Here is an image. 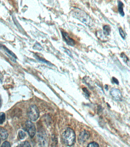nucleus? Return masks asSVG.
Instances as JSON below:
<instances>
[{
  "instance_id": "11",
  "label": "nucleus",
  "mask_w": 130,
  "mask_h": 147,
  "mask_svg": "<svg viewBox=\"0 0 130 147\" xmlns=\"http://www.w3.org/2000/svg\"><path fill=\"white\" fill-rule=\"evenodd\" d=\"M111 32V28L108 25H105L103 27V33L105 36L109 35Z\"/></svg>"
},
{
  "instance_id": "19",
  "label": "nucleus",
  "mask_w": 130,
  "mask_h": 147,
  "mask_svg": "<svg viewBox=\"0 0 130 147\" xmlns=\"http://www.w3.org/2000/svg\"><path fill=\"white\" fill-rule=\"evenodd\" d=\"M87 147H99V145L97 142H93L89 144Z\"/></svg>"
},
{
  "instance_id": "10",
  "label": "nucleus",
  "mask_w": 130,
  "mask_h": 147,
  "mask_svg": "<svg viewBox=\"0 0 130 147\" xmlns=\"http://www.w3.org/2000/svg\"><path fill=\"white\" fill-rule=\"evenodd\" d=\"M123 6L124 4L123 2L121 1H118V8L119 12L121 16L124 17L125 13H124V10H123Z\"/></svg>"
},
{
  "instance_id": "1",
  "label": "nucleus",
  "mask_w": 130,
  "mask_h": 147,
  "mask_svg": "<svg viewBox=\"0 0 130 147\" xmlns=\"http://www.w3.org/2000/svg\"><path fill=\"white\" fill-rule=\"evenodd\" d=\"M71 13L73 17L77 18L87 26H90L92 25V19L85 11L76 8L73 9Z\"/></svg>"
},
{
  "instance_id": "6",
  "label": "nucleus",
  "mask_w": 130,
  "mask_h": 147,
  "mask_svg": "<svg viewBox=\"0 0 130 147\" xmlns=\"http://www.w3.org/2000/svg\"><path fill=\"white\" fill-rule=\"evenodd\" d=\"M61 33L62 34L63 39L67 45L72 47L75 45L76 44L75 41L69 36V34L67 32L64 31H61Z\"/></svg>"
},
{
  "instance_id": "20",
  "label": "nucleus",
  "mask_w": 130,
  "mask_h": 147,
  "mask_svg": "<svg viewBox=\"0 0 130 147\" xmlns=\"http://www.w3.org/2000/svg\"><path fill=\"white\" fill-rule=\"evenodd\" d=\"M1 147H11V146L9 142L5 141L3 142Z\"/></svg>"
},
{
  "instance_id": "14",
  "label": "nucleus",
  "mask_w": 130,
  "mask_h": 147,
  "mask_svg": "<svg viewBox=\"0 0 130 147\" xmlns=\"http://www.w3.org/2000/svg\"><path fill=\"white\" fill-rule=\"evenodd\" d=\"M3 48H4V50L9 55H11V56H12L13 58L15 59H17L16 56V55H15L12 51H11L8 48H7L6 47H3Z\"/></svg>"
},
{
  "instance_id": "16",
  "label": "nucleus",
  "mask_w": 130,
  "mask_h": 147,
  "mask_svg": "<svg viewBox=\"0 0 130 147\" xmlns=\"http://www.w3.org/2000/svg\"><path fill=\"white\" fill-rule=\"evenodd\" d=\"M18 147H31V146L29 142L26 141L19 144Z\"/></svg>"
},
{
  "instance_id": "23",
  "label": "nucleus",
  "mask_w": 130,
  "mask_h": 147,
  "mask_svg": "<svg viewBox=\"0 0 130 147\" xmlns=\"http://www.w3.org/2000/svg\"><path fill=\"white\" fill-rule=\"evenodd\" d=\"M0 143H1V139H0Z\"/></svg>"
},
{
  "instance_id": "22",
  "label": "nucleus",
  "mask_w": 130,
  "mask_h": 147,
  "mask_svg": "<svg viewBox=\"0 0 130 147\" xmlns=\"http://www.w3.org/2000/svg\"><path fill=\"white\" fill-rule=\"evenodd\" d=\"M66 52H67V54H68V55H69V56H71V57H72V55L71 53L68 50V49H66Z\"/></svg>"
},
{
  "instance_id": "15",
  "label": "nucleus",
  "mask_w": 130,
  "mask_h": 147,
  "mask_svg": "<svg viewBox=\"0 0 130 147\" xmlns=\"http://www.w3.org/2000/svg\"><path fill=\"white\" fill-rule=\"evenodd\" d=\"M5 115L4 113H0V124H2L5 121Z\"/></svg>"
},
{
  "instance_id": "2",
  "label": "nucleus",
  "mask_w": 130,
  "mask_h": 147,
  "mask_svg": "<svg viewBox=\"0 0 130 147\" xmlns=\"http://www.w3.org/2000/svg\"><path fill=\"white\" fill-rule=\"evenodd\" d=\"M62 140L66 145L69 146H73L76 140V134L73 130L68 127L62 134Z\"/></svg>"
},
{
  "instance_id": "4",
  "label": "nucleus",
  "mask_w": 130,
  "mask_h": 147,
  "mask_svg": "<svg viewBox=\"0 0 130 147\" xmlns=\"http://www.w3.org/2000/svg\"><path fill=\"white\" fill-rule=\"evenodd\" d=\"M39 144L41 147H47L48 144V140L45 132H39L37 134Z\"/></svg>"
},
{
  "instance_id": "13",
  "label": "nucleus",
  "mask_w": 130,
  "mask_h": 147,
  "mask_svg": "<svg viewBox=\"0 0 130 147\" xmlns=\"http://www.w3.org/2000/svg\"><path fill=\"white\" fill-rule=\"evenodd\" d=\"M120 57H121L124 62L127 65L129 64V60L127 56L125 55L124 53H122L121 54Z\"/></svg>"
},
{
  "instance_id": "17",
  "label": "nucleus",
  "mask_w": 130,
  "mask_h": 147,
  "mask_svg": "<svg viewBox=\"0 0 130 147\" xmlns=\"http://www.w3.org/2000/svg\"><path fill=\"white\" fill-rule=\"evenodd\" d=\"M19 136L20 139L22 140L25 139L26 137V135L25 133L22 131H19Z\"/></svg>"
},
{
  "instance_id": "9",
  "label": "nucleus",
  "mask_w": 130,
  "mask_h": 147,
  "mask_svg": "<svg viewBox=\"0 0 130 147\" xmlns=\"http://www.w3.org/2000/svg\"><path fill=\"white\" fill-rule=\"evenodd\" d=\"M0 136L3 140H5L8 136L7 131L3 127H0Z\"/></svg>"
},
{
  "instance_id": "5",
  "label": "nucleus",
  "mask_w": 130,
  "mask_h": 147,
  "mask_svg": "<svg viewBox=\"0 0 130 147\" xmlns=\"http://www.w3.org/2000/svg\"><path fill=\"white\" fill-rule=\"evenodd\" d=\"M25 128L30 137H33L36 133V127L34 124L30 121H27L25 123Z\"/></svg>"
},
{
  "instance_id": "18",
  "label": "nucleus",
  "mask_w": 130,
  "mask_h": 147,
  "mask_svg": "<svg viewBox=\"0 0 130 147\" xmlns=\"http://www.w3.org/2000/svg\"><path fill=\"white\" fill-rule=\"evenodd\" d=\"M119 32L122 38L124 39H124H125V35L124 31H123V29H122L121 28H119Z\"/></svg>"
},
{
  "instance_id": "12",
  "label": "nucleus",
  "mask_w": 130,
  "mask_h": 147,
  "mask_svg": "<svg viewBox=\"0 0 130 147\" xmlns=\"http://www.w3.org/2000/svg\"><path fill=\"white\" fill-rule=\"evenodd\" d=\"M96 34L97 37L99 40L101 41H103L106 39V36L101 31H98L96 32Z\"/></svg>"
},
{
  "instance_id": "7",
  "label": "nucleus",
  "mask_w": 130,
  "mask_h": 147,
  "mask_svg": "<svg viewBox=\"0 0 130 147\" xmlns=\"http://www.w3.org/2000/svg\"><path fill=\"white\" fill-rule=\"evenodd\" d=\"M110 94L116 100H121L122 99V94L119 90L117 89V88H112L111 90Z\"/></svg>"
},
{
  "instance_id": "3",
  "label": "nucleus",
  "mask_w": 130,
  "mask_h": 147,
  "mask_svg": "<svg viewBox=\"0 0 130 147\" xmlns=\"http://www.w3.org/2000/svg\"><path fill=\"white\" fill-rule=\"evenodd\" d=\"M28 115L29 119L33 121H36L39 116V111L38 108L35 105L30 106L28 109Z\"/></svg>"
},
{
  "instance_id": "8",
  "label": "nucleus",
  "mask_w": 130,
  "mask_h": 147,
  "mask_svg": "<svg viewBox=\"0 0 130 147\" xmlns=\"http://www.w3.org/2000/svg\"><path fill=\"white\" fill-rule=\"evenodd\" d=\"M90 136V133L87 131L84 130L81 132L78 138L79 141L80 143H84L86 142Z\"/></svg>"
},
{
  "instance_id": "21",
  "label": "nucleus",
  "mask_w": 130,
  "mask_h": 147,
  "mask_svg": "<svg viewBox=\"0 0 130 147\" xmlns=\"http://www.w3.org/2000/svg\"><path fill=\"white\" fill-rule=\"evenodd\" d=\"M113 81L114 82H115V83L117 84H118L119 82L118 81V80H117V79H116V78H113Z\"/></svg>"
}]
</instances>
